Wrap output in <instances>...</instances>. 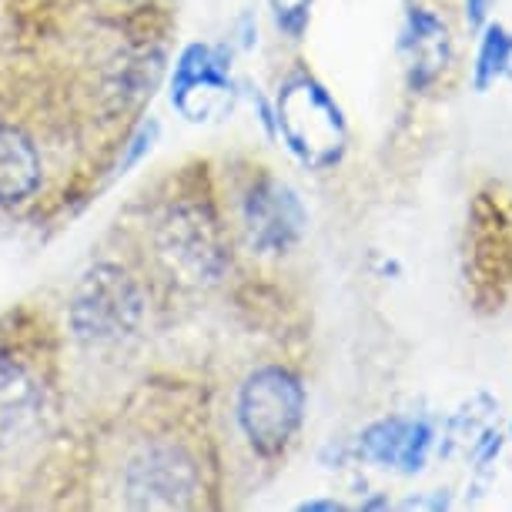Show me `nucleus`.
Returning a JSON list of instances; mask_svg holds the SVG:
<instances>
[{
  "label": "nucleus",
  "instance_id": "nucleus-1",
  "mask_svg": "<svg viewBox=\"0 0 512 512\" xmlns=\"http://www.w3.org/2000/svg\"><path fill=\"white\" fill-rule=\"evenodd\" d=\"M278 131H282L288 151L318 171L342 161L345 144H349V124H345L342 108L312 74H295L282 84Z\"/></svg>",
  "mask_w": 512,
  "mask_h": 512
},
{
  "label": "nucleus",
  "instance_id": "nucleus-2",
  "mask_svg": "<svg viewBox=\"0 0 512 512\" xmlns=\"http://www.w3.org/2000/svg\"><path fill=\"white\" fill-rule=\"evenodd\" d=\"M469 285L482 312H499L512 292V201L496 185L472 201Z\"/></svg>",
  "mask_w": 512,
  "mask_h": 512
},
{
  "label": "nucleus",
  "instance_id": "nucleus-3",
  "mask_svg": "<svg viewBox=\"0 0 512 512\" xmlns=\"http://www.w3.org/2000/svg\"><path fill=\"white\" fill-rule=\"evenodd\" d=\"M305 419V385L282 365L248 375L238 395V425L262 456H278Z\"/></svg>",
  "mask_w": 512,
  "mask_h": 512
},
{
  "label": "nucleus",
  "instance_id": "nucleus-4",
  "mask_svg": "<svg viewBox=\"0 0 512 512\" xmlns=\"http://www.w3.org/2000/svg\"><path fill=\"white\" fill-rule=\"evenodd\" d=\"M144 298L118 265H94L81 278L71 302V328L88 345H111L128 338L141 322Z\"/></svg>",
  "mask_w": 512,
  "mask_h": 512
},
{
  "label": "nucleus",
  "instance_id": "nucleus-5",
  "mask_svg": "<svg viewBox=\"0 0 512 512\" xmlns=\"http://www.w3.org/2000/svg\"><path fill=\"white\" fill-rule=\"evenodd\" d=\"M161 255L191 282H215L225 272V241L208 205H178L161 225Z\"/></svg>",
  "mask_w": 512,
  "mask_h": 512
},
{
  "label": "nucleus",
  "instance_id": "nucleus-6",
  "mask_svg": "<svg viewBox=\"0 0 512 512\" xmlns=\"http://www.w3.org/2000/svg\"><path fill=\"white\" fill-rule=\"evenodd\" d=\"M241 218H245L248 245L262 255H282V251L295 248L308 231V211L302 198L285 181L275 178H262L248 188Z\"/></svg>",
  "mask_w": 512,
  "mask_h": 512
},
{
  "label": "nucleus",
  "instance_id": "nucleus-7",
  "mask_svg": "<svg viewBox=\"0 0 512 512\" xmlns=\"http://www.w3.org/2000/svg\"><path fill=\"white\" fill-rule=\"evenodd\" d=\"M198 476L185 452L158 446L141 452L124 472V489H128L131 506L138 509H175L185 506L195 496Z\"/></svg>",
  "mask_w": 512,
  "mask_h": 512
},
{
  "label": "nucleus",
  "instance_id": "nucleus-8",
  "mask_svg": "<svg viewBox=\"0 0 512 512\" xmlns=\"http://www.w3.org/2000/svg\"><path fill=\"white\" fill-rule=\"evenodd\" d=\"M231 81L225 61L205 44H191L171 77V104L188 121H208L228 108Z\"/></svg>",
  "mask_w": 512,
  "mask_h": 512
},
{
  "label": "nucleus",
  "instance_id": "nucleus-9",
  "mask_svg": "<svg viewBox=\"0 0 512 512\" xmlns=\"http://www.w3.org/2000/svg\"><path fill=\"white\" fill-rule=\"evenodd\" d=\"M362 456L382 469H395L402 476H415L425 469L432 452V425L409 415L372 422L359 439Z\"/></svg>",
  "mask_w": 512,
  "mask_h": 512
},
{
  "label": "nucleus",
  "instance_id": "nucleus-10",
  "mask_svg": "<svg viewBox=\"0 0 512 512\" xmlns=\"http://www.w3.org/2000/svg\"><path fill=\"white\" fill-rule=\"evenodd\" d=\"M402 54L409 67L412 91H425L449 71L452 64V37L449 27L425 7H412L402 31Z\"/></svg>",
  "mask_w": 512,
  "mask_h": 512
},
{
  "label": "nucleus",
  "instance_id": "nucleus-11",
  "mask_svg": "<svg viewBox=\"0 0 512 512\" xmlns=\"http://www.w3.org/2000/svg\"><path fill=\"white\" fill-rule=\"evenodd\" d=\"M44 412L41 385L21 362L0 355V449H11L37 429Z\"/></svg>",
  "mask_w": 512,
  "mask_h": 512
},
{
  "label": "nucleus",
  "instance_id": "nucleus-12",
  "mask_svg": "<svg viewBox=\"0 0 512 512\" xmlns=\"http://www.w3.org/2000/svg\"><path fill=\"white\" fill-rule=\"evenodd\" d=\"M41 185V154L27 134L0 124V205H21Z\"/></svg>",
  "mask_w": 512,
  "mask_h": 512
},
{
  "label": "nucleus",
  "instance_id": "nucleus-13",
  "mask_svg": "<svg viewBox=\"0 0 512 512\" xmlns=\"http://www.w3.org/2000/svg\"><path fill=\"white\" fill-rule=\"evenodd\" d=\"M512 64V31L502 24H486L476 54V71H472V84L476 91H489Z\"/></svg>",
  "mask_w": 512,
  "mask_h": 512
},
{
  "label": "nucleus",
  "instance_id": "nucleus-14",
  "mask_svg": "<svg viewBox=\"0 0 512 512\" xmlns=\"http://www.w3.org/2000/svg\"><path fill=\"white\" fill-rule=\"evenodd\" d=\"M312 4L315 0H272L275 24L282 27L292 41H298L308 27V17H312Z\"/></svg>",
  "mask_w": 512,
  "mask_h": 512
},
{
  "label": "nucleus",
  "instance_id": "nucleus-15",
  "mask_svg": "<svg viewBox=\"0 0 512 512\" xmlns=\"http://www.w3.org/2000/svg\"><path fill=\"white\" fill-rule=\"evenodd\" d=\"M489 7H492V0H466V21L472 27H482L489 17Z\"/></svg>",
  "mask_w": 512,
  "mask_h": 512
},
{
  "label": "nucleus",
  "instance_id": "nucleus-16",
  "mask_svg": "<svg viewBox=\"0 0 512 512\" xmlns=\"http://www.w3.org/2000/svg\"><path fill=\"white\" fill-rule=\"evenodd\" d=\"M302 512H335V509H345L342 502H335V499H308L298 506Z\"/></svg>",
  "mask_w": 512,
  "mask_h": 512
},
{
  "label": "nucleus",
  "instance_id": "nucleus-17",
  "mask_svg": "<svg viewBox=\"0 0 512 512\" xmlns=\"http://www.w3.org/2000/svg\"><path fill=\"white\" fill-rule=\"evenodd\" d=\"M509 439H512V422H509Z\"/></svg>",
  "mask_w": 512,
  "mask_h": 512
}]
</instances>
